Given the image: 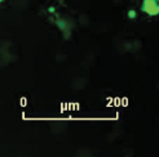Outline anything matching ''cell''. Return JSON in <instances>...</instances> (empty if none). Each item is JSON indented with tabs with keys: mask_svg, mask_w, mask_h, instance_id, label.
I'll return each mask as SVG.
<instances>
[{
	"mask_svg": "<svg viewBox=\"0 0 159 157\" xmlns=\"http://www.w3.org/2000/svg\"><path fill=\"white\" fill-rule=\"evenodd\" d=\"M141 12L150 17L159 15V0H142Z\"/></svg>",
	"mask_w": 159,
	"mask_h": 157,
	"instance_id": "obj_1",
	"label": "cell"
},
{
	"mask_svg": "<svg viewBox=\"0 0 159 157\" xmlns=\"http://www.w3.org/2000/svg\"><path fill=\"white\" fill-rule=\"evenodd\" d=\"M54 25L57 26L60 30H61V32L63 35V39H70L71 36V30H73V26H71V23L67 21V19H62V18H57L54 21Z\"/></svg>",
	"mask_w": 159,
	"mask_h": 157,
	"instance_id": "obj_2",
	"label": "cell"
},
{
	"mask_svg": "<svg viewBox=\"0 0 159 157\" xmlns=\"http://www.w3.org/2000/svg\"><path fill=\"white\" fill-rule=\"evenodd\" d=\"M127 17H128L129 19H134L137 17V12L134 11V9H129L128 12H127Z\"/></svg>",
	"mask_w": 159,
	"mask_h": 157,
	"instance_id": "obj_3",
	"label": "cell"
},
{
	"mask_svg": "<svg viewBox=\"0 0 159 157\" xmlns=\"http://www.w3.org/2000/svg\"><path fill=\"white\" fill-rule=\"evenodd\" d=\"M48 12H49V13H56V8H54V6H49V8H48Z\"/></svg>",
	"mask_w": 159,
	"mask_h": 157,
	"instance_id": "obj_4",
	"label": "cell"
},
{
	"mask_svg": "<svg viewBox=\"0 0 159 157\" xmlns=\"http://www.w3.org/2000/svg\"><path fill=\"white\" fill-rule=\"evenodd\" d=\"M3 2H5V0H0V3H2V4H3Z\"/></svg>",
	"mask_w": 159,
	"mask_h": 157,
	"instance_id": "obj_5",
	"label": "cell"
}]
</instances>
